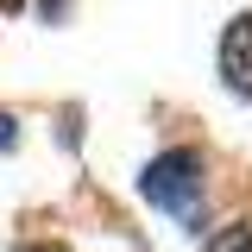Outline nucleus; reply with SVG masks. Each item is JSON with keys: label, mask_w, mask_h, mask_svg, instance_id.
Segmentation results:
<instances>
[{"label": "nucleus", "mask_w": 252, "mask_h": 252, "mask_svg": "<svg viewBox=\"0 0 252 252\" xmlns=\"http://www.w3.org/2000/svg\"><path fill=\"white\" fill-rule=\"evenodd\" d=\"M220 76H227L233 94L252 101V13H240L233 26L220 32Z\"/></svg>", "instance_id": "obj_2"}, {"label": "nucleus", "mask_w": 252, "mask_h": 252, "mask_svg": "<svg viewBox=\"0 0 252 252\" xmlns=\"http://www.w3.org/2000/svg\"><path fill=\"white\" fill-rule=\"evenodd\" d=\"M208 170H202V152H189V145H177V152H164L145 164V177H139V189H145V202L152 208H164V215H177L183 227H195L202 233V195H208V183H202Z\"/></svg>", "instance_id": "obj_1"}, {"label": "nucleus", "mask_w": 252, "mask_h": 252, "mask_svg": "<svg viewBox=\"0 0 252 252\" xmlns=\"http://www.w3.org/2000/svg\"><path fill=\"white\" fill-rule=\"evenodd\" d=\"M19 132H13V114H0V145H13Z\"/></svg>", "instance_id": "obj_4"}, {"label": "nucleus", "mask_w": 252, "mask_h": 252, "mask_svg": "<svg viewBox=\"0 0 252 252\" xmlns=\"http://www.w3.org/2000/svg\"><path fill=\"white\" fill-rule=\"evenodd\" d=\"M51 6H63V0H44V13H51Z\"/></svg>", "instance_id": "obj_6"}, {"label": "nucleus", "mask_w": 252, "mask_h": 252, "mask_svg": "<svg viewBox=\"0 0 252 252\" xmlns=\"http://www.w3.org/2000/svg\"><path fill=\"white\" fill-rule=\"evenodd\" d=\"M19 252H63V246H19Z\"/></svg>", "instance_id": "obj_5"}, {"label": "nucleus", "mask_w": 252, "mask_h": 252, "mask_svg": "<svg viewBox=\"0 0 252 252\" xmlns=\"http://www.w3.org/2000/svg\"><path fill=\"white\" fill-rule=\"evenodd\" d=\"M202 252H252V220H227L220 233H208Z\"/></svg>", "instance_id": "obj_3"}]
</instances>
